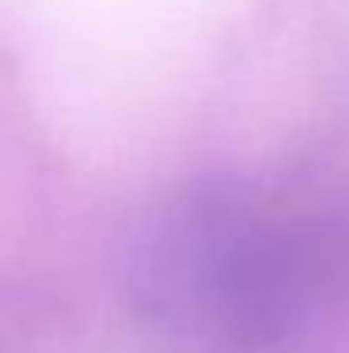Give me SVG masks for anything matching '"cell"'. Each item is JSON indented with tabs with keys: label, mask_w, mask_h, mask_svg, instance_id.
Masks as SVG:
<instances>
[{
	"label": "cell",
	"mask_w": 349,
	"mask_h": 353,
	"mask_svg": "<svg viewBox=\"0 0 349 353\" xmlns=\"http://www.w3.org/2000/svg\"><path fill=\"white\" fill-rule=\"evenodd\" d=\"M128 296L177 353H292L349 304V205L308 176H189L140 218Z\"/></svg>",
	"instance_id": "cell-1"
},
{
	"label": "cell",
	"mask_w": 349,
	"mask_h": 353,
	"mask_svg": "<svg viewBox=\"0 0 349 353\" xmlns=\"http://www.w3.org/2000/svg\"><path fill=\"white\" fill-rule=\"evenodd\" d=\"M0 353H58L50 312L12 288H0Z\"/></svg>",
	"instance_id": "cell-2"
}]
</instances>
